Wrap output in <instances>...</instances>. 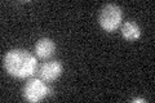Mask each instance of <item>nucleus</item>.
I'll return each instance as SVG.
<instances>
[{
	"mask_svg": "<svg viewBox=\"0 0 155 103\" xmlns=\"http://www.w3.org/2000/svg\"><path fill=\"white\" fill-rule=\"evenodd\" d=\"M133 102H146L145 99H142V98H134Z\"/></svg>",
	"mask_w": 155,
	"mask_h": 103,
	"instance_id": "nucleus-7",
	"label": "nucleus"
},
{
	"mask_svg": "<svg viewBox=\"0 0 155 103\" xmlns=\"http://www.w3.org/2000/svg\"><path fill=\"white\" fill-rule=\"evenodd\" d=\"M54 50H56V44L49 37L39 39V40L36 41V44H35V54L39 58H43V60L53 56Z\"/></svg>",
	"mask_w": 155,
	"mask_h": 103,
	"instance_id": "nucleus-5",
	"label": "nucleus"
},
{
	"mask_svg": "<svg viewBox=\"0 0 155 103\" xmlns=\"http://www.w3.org/2000/svg\"><path fill=\"white\" fill-rule=\"evenodd\" d=\"M122 19H123L122 9L116 4H106L101 9L98 16L100 26L107 32H113L118 30L120 23H122Z\"/></svg>",
	"mask_w": 155,
	"mask_h": 103,
	"instance_id": "nucleus-2",
	"label": "nucleus"
},
{
	"mask_svg": "<svg viewBox=\"0 0 155 103\" xmlns=\"http://www.w3.org/2000/svg\"><path fill=\"white\" fill-rule=\"evenodd\" d=\"M48 94H49V88L45 84V81H43L39 77L30 79L23 86V98L27 102L31 103L40 102Z\"/></svg>",
	"mask_w": 155,
	"mask_h": 103,
	"instance_id": "nucleus-3",
	"label": "nucleus"
},
{
	"mask_svg": "<svg viewBox=\"0 0 155 103\" xmlns=\"http://www.w3.org/2000/svg\"><path fill=\"white\" fill-rule=\"evenodd\" d=\"M62 65L60 61H49L45 62L39 67L38 70V76L45 82H51L57 80L58 77L62 75Z\"/></svg>",
	"mask_w": 155,
	"mask_h": 103,
	"instance_id": "nucleus-4",
	"label": "nucleus"
},
{
	"mask_svg": "<svg viewBox=\"0 0 155 103\" xmlns=\"http://www.w3.org/2000/svg\"><path fill=\"white\" fill-rule=\"evenodd\" d=\"M120 32H122V36L127 40L132 41V40H137V39L141 37V28L134 21H127L122 24L120 27Z\"/></svg>",
	"mask_w": 155,
	"mask_h": 103,
	"instance_id": "nucleus-6",
	"label": "nucleus"
},
{
	"mask_svg": "<svg viewBox=\"0 0 155 103\" xmlns=\"http://www.w3.org/2000/svg\"><path fill=\"white\" fill-rule=\"evenodd\" d=\"M3 66L11 76L26 79L36 72L38 61L35 56L25 49H12L4 56Z\"/></svg>",
	"mask_w": 155,
	"mask_h": 103,
	"instance_id": "nucleus-1",
	"label": "nucleus"
}]
</instances>
